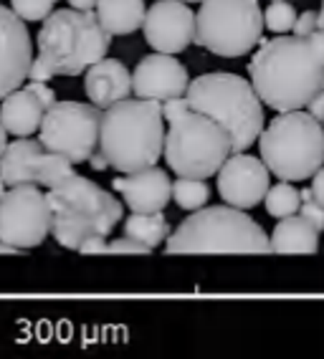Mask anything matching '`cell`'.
<instances>
[{"instance_id":"cell-1","label":"cell","mask_w":324,"mask_h":359,"mask_svg":"<svg viewBox=\"0 0 324 359\" xmlns=\"http://www.w3.org/2000/svg\"><path fill=\"white\" fill-rule=\"evenodd\" d=\"M253 89L269 109H304L324 86V61L302 36L264 41L248 64Z\"/></svg>"},{"instance_id":"cell-2","label":"cell","mask_w":324,"mask_h":359,"mask_svg":"<svg viewBox=\"0 0 324 359\" xmlns=\"http://www.w3.org/2000/svg\"><path fill=\"white\" fill-rule=\"evenodd\" d=\"M162 102L155 99H122L102 111L99 149L109 160L112 170L132 175L157 165L165 152Z\"/></svg>"},{"instance_id":"cell-3","label":"cell","mask_w":324,"mask_h":359,"mask_svg":"<svg viewBox=\"0 0 324 359\" xmlns=\"http://www.w3.org/2000/svg\"><path fill=\"white\" fill-rule=\"evenodd\" d=\"M46 198L53 215L51 236L61 248L79 250L89 236H109L122 220V203L81 175L48 187Z\"/></svg>"},{"instance_id":"cell-4","label":"cell","mask_w":324,"mask_h":359,"mask_svg":"<svg viewBox=\"0 0 324 359\" xmlns=\"http://www.w3.org/2000/svg\"><path fill=\"white\" fill-rule=\"evenodd\" d=\"M165 253H271V238L234 205L193 210L165 241Z\"/></svg>"},{"instance_id":"cell-5","label":"cell","mask_w":324,"mask_h":359,"mask_svg":"<svg viewBox=\"0 0 324 359\" xmlns=\"http://www.w3.org/2000/svg\"><path fill=\"white\" fill-rule=\"evenodd\" d=\"M190 109L203 111L228 129L234 152H243L264 132V102L238 74H203L188 86Z\"/></svg>"},{"instance_id":"cell-6","label":"cell","mask_w":324,"mask_h":359,"mask_svg":"<svg viewBox=\"0 0 324 359\" xmlns=\"http://www.w3.org/2000/svg\"><path fill=\"white\" fill-rule=\"evenodd\" d=\"M112 39L94 11L59 8L39 31V56L48 61L56 76H79L107 58Z\"/></svg>"},{"instance_id":"cell-7","label":"cell","mask_w":324,"mask_h":359,"mask_svg":"<svg viewBox=\"0 0 324 359\" xmlns=\"http://www.w3.org/2000/svg\"><path fill=\"white\" fill-rule=\"evenodd\" d=\"M261 160L279 180L302 182L324 165V122L309 111H279L259 137Z\"/></svg>"},{"instance_id":"cell-8","label":"cell","mask_w":324,"mask_h":359,"mask_svg":"<svg viewBox=\"0 0 324 359\" xmlns=\"http://www.w3.org/2000/svg\"><path fill=\"white\" fill-rule=\"evenodd\" d=\"M231 154L234 140L228 129L203 111L190 109L170 122L165 135V160L177 177H213Z\"/></svg>"},{"instance_id":"cell-9","label":"cell","mask_w":324,"mask_h":359,"mask_svg":"<svg viewBox=\"0 0 324 359\" xmlns=\"http://www.w3.org/2000/svg\"><path fill=\"white\" fill-rule=\"evenodd\" d=\"M264 26L259 0H203L195 43L215 56L238 58L261 43Z\"/></svg>"},{"instance_id":"cell-10","label":"cell","mask_w":324,"mask_h":359,"mask_svg":"<svg viewBox=\"0 0 324 359\" xmlns=\"http://www.w3.org/2000/svg\"><path fill=\"white\" fill-rule=\"evenodd\" d=\"M99 129H102V109L97 104L56 102L46 109L41 124V144L51 152L81 165L89 162L99 149Z\"/></svg>"},{"instance_id":"cell-11","label":"cell","mask_w":324,"mask_h":359,"mask_svg":"<svg viewBox=\"0 0 324 359\" xmlns=\"http://www.w3.org/2000/svg\"><path fill=\"white\" fill-rule=\"evenodd\" d=\"M51 205L39 185H13L0 195V241L18 250L36 248L51 236Z\"/></svg>"},{"instance_id":"cell-12","label":"cell","mask_w":324,"mask_h":359,"mask_svg":"<svg viewBox=\"0 0 324 359\" xmlns=\"http://www.w3.org/2000/svg\"><path fill=\"white\" fill-rule=\"evenodd\" d=\"M74 172V162L59 152H51L41 144V140L18 137L0 154V177L8 187L13 185H39L53 187L69 180Z\"/></svg>"},{"instance_id":"cell-13","label":"cell","mask_w":324,"mask_h":359,"mask_svg":"<svg viewBox=\"0 0 324 359\" xmlns=\"http://www.w3.org/2000/svg\"><path fill=\"white\" fill-rule=\"evenodd\" d=\"M271 187V170L264 160L246 152H234L218 170V195L223 203L241 210H251L264 203Z\"/></svg>"},{"instance_id":"cell-14","label":"cell","mask_w":324,"mask_h":359,"mask_svg":"<svg viewBox=\"0 0 324 359\" xmlns=\"http://www.w3.org/2000/svg\"><path fill=\"white\" fill-rule=\"evenodd\" d=\"M198 15L185 6V0H157L144 15V39L149 48L160 53H180L195 43Z\"/></svg>"},{"instance_id":"cell-15","label":"cell","mask_w":324,"mask_h":359,"mask_svg":"<svg viewBox=\"0 0 324 359\" xmlns=\"http://www.w3.org/2000/svg\"><path fill=\"white\" fill-rule=\"evenodd\" d=\"M33 64V46L26 20L13 8L0 6V102L23 86Z\"/></svg>"},{"instance_id":"cell-16","label":"cell","mask_w":324,"mask_h":359,"mask_svg":"<svg viewBox=\"0 0 324 359\" xmlns=\"http://www.w3.org/2000/svg\"><path fill=\"white\" fill-rule=\"evenodd\" d=\"M190 86L188 69L175 58V53H149L135 66L132 89L140 99L165 102L173 97H185Z\"/></svg>"},{"instance_id":"cell-17","label":"cell","mask_w":324,"mask_h":359,"mask_svg":"<svg viewBox=\"0 0 324 359\" xmlns=\"http://www.w3.org/2000/svg\"><path fill=\"white\" fill-rule=\"evenodd\" d=\"M112 187L122 193L132 212H160L173 198V182L160 167H144L132 175H119L112 180Z\"/></svg>"},{"instance_id":"cell-18","label":"cell","mask_w":324,"mask_h":359,"mask_svg":"<svg viewBox=\"0 0 324 359\" xmlns=\"http://www.w3.org/2000/svg\"><path fill=\"white\" fill-rule=\"evenodd\" d=\"M84 91L91 99V104H97L99 109H107L112 104L130 99V94H135L132 74L117 58H102V61L86 69Z\"/></svg>"},{"instance_id":"cell-19","label":"cell","mask_w":324,"mask_h":359,"mask_svg":"<svg viewBox=\"0 0 324 359\" xmlns=\"http://www.w3.org/2000/svg\"><path fill=\"white\" fill-rule=\"evenodd\" d=\"M46 116V104L39 99V94L23 83L13 94H8L0 102V122L13 137H31L33 132H41Z\"/></svg>"},{"instance_id":"cell-20","label":"cell","mask_w":324,"mask_h":359,"mask_svg":"<svg viewBox=\"0 0 324 359\" xmlns=\"http://www.w3.org/2000/svg\"><path fill=\"white\" fill-rule=\"evenodd\" d=\"M274 253H317L319 250V228L297 212L281 218L271 233Z\"/></svg>"},{"instance_id":"cell-21","label":"cell","mask_w":324,"mask_h":359,"mask_svg":"<svg viewBox=\"0 0 324 359\" xmlns=\"http://www.w3.org/2000/svg\"><path fill=\"white\" fill-rule=\"evenodd\" d=\"M99 23L112 36H132L144 26V0H99L94 8Z\"/></svg>"},{"instance_id":"cell-22","label":"cell","mask_w":324,"mask_h":359,"mask_svg":"<svg viewBox=\"0 0 324 359\" xmlns=\"http://www.w3.org/2000/svg\"><path fill=\"white\" fill-rule=\"evenodd\" d=\"M170 223L168 218L160 212H132L130 218L124 220V236L135 238L140 243L149 245L155 250L160 248L165 241L170 238Z\"/></svg>"},{"instance_id":"cell-23","label":"cell","mask_w":324,"mask_h":359,"mask_svg":"<svg viewBox=\"0 0 324 359\" xmlns=\"http://www.w3.org/2000/svg\"><path fill=\"white\" fill-rule=\"evenodd\" d=\"M264 203H266V212L271 218H279V220L289 218V215H297L302 210V190L289 185V180H281L279 185L269 187Z\"/></svg>"},{"instance_id":"cell-24","label":"cell","mask_w":324,"mask_h":359,"mask_svg":"<svg viewBox=\"0 0 324 359\" xmlns=\"http://www.w3.org/2000/svg\"><path fill=\"white\" fill-rule=\"evenodd\" d=\"M173 200L182 210H201L210 200V187L205 185V180L198 177H177L173 182Z\"/></svg>"},{"instance_id":"cell-25","label":"cell","mask_w":324,"mask_h":359,"mask_svg":"<svg viewBox=\"0 0 324 359\" xmlns=\"http://www.w3.org/2000/svg\"><path fill=\"white\" fill-rule=\"evenodd\" d=\"M297 18L299 15H297V11H294V6L289 3V0H271V6L266 8V13H264L266 28H269L271 33H276V36L294 31Z\"/></svg>"},{"instance_id":"cell-26","label":"cell","mask_w":324,"mask_h":359,"mask_svg":"<svg viewBox=\"0 0 324 359\" xmlns=\"http://www.w3.org/2000/svg\"><path fill=\"white\" fill-rule=\"evenodd\" d=\"M59 0H11V8L26 23H33V20H46L53 13V6Z\"/></svg>"},{"instance_id":"cell-27","label":"cell","mask_w":324,"mask_h":359,"mask_svg":"<svg viewBox=\"0 0 324 359\" xmlns=\"http://www.w3.org/2000/svg\"><path fill=\"white\" fill-rule=\"evenodd\" d=\"M302 215H304L309 223H314V228L324 231V205L314 198V190H302Z\"/></svg>"},{"instance_id":"cell-28","label":"cell","mask_w":324,"mask_h":359,"mask_svg":"<svg viewBox=\"0 0 324 359\" xmlns=\"http://www.w3.org/2000/svg\"><path fill=\"white\" fill-rule=\"evenodd\" d=\"M107 253H152V248L140 243V241H135V238L124 236V238H117V241H109Z\"/></svg>"},{"instance_id":"cell-29","label":"cell","mask_w":324,"mask_h":359,"mask_svg":"<svg viewBox=\"0 0 324 359\" xmlns=\"http://www.w3.org/2000/svg\"><path fill=\"white\" fill-rule=\"evenodd\" d=\"M185 111H190L188 97H173L162 102V114H165V122H175L177 116H182Z\"/></svg>"},{"instance_id":"cell-30","label":"cell","mask_w":324,"mask_h":359,"mask_svg":"<svg viewBox=\"0 0 324 359\" xmlns=\"http://www.w3.org/2000/svg\"><path fill=\"white\" fill-rule=\"evenodd\" d=\"M319 28V13L314 11H306L297 18V26H294V36H302V39H309L311 33Z\"/></svg>"},{"instance_id":"cell-31","label":"cell","mask_w":324,"mask_h":359,"mask_svg":"<svg viewBox=\"0 0 324 359\" xmlns=\"http://www.w3.org/2000/svg\"><path fill=\"white\" fill-rule=\"evenodd\" d=\"M56 76V71L51 69V66H48V61H46V58H36V61H33L31 64V71H28V81H51V79Z\"/></svg>"},{"instance_id":"cell-32","label":"cell","mask_w":324,"mask_h":359,"mask_svg":"<svg viewBox=\"0 0 324 359\" xmlns=\"http://www.w3.org/2000/svg\"><path fill=\"white\" fill-rule=\"evenodd\" d=\"M107 236H89L79 245V253H107Z\"/></svg>"},{"instance_id":"cell-33","label":"cell","mask_w":324,"mask_h":359,"mask_svg":"<svg viewBox=\"0 0 324 359\" xmlns=\"http://www.w3.org/2000/svg\"><path fill=\"white\" fill-rule=\"evenodd\" d=\"M306 109H309L311 116H317L319 122H324V86L314 94V99L306 104Z\"/></svg>"},{"instance_id":"cell-34","label":"cell","mask_w":324,"mask_h":359,"mask_svg":"<svg viewBox=\"0 0 324 359\" xmlns=\"http://www.w3.org/2000/svg\"><path fill=\"white\" fill-rule=\"evenodd\" d=\"M311 190H314V198L324 205V167H319L314 172V180H311Z\"/></svg>"},{"instance_id":"cell-35","label":"cell","mask_w":324,"mask_h":359,"mask_svg":"<svg viewBox=\"0 0 324 359\" xmlns=\"http://www.w3.org/2000/svg\"><path fill=\"white\" fill-rule=\"evenodd\" d=\"M309 43H311V48L317 51V56L324 61V28H317V31L311 33V36H309Z\"/></svg>"},{"instance_id":"cell-36","label":"cell","mask_w":324,"mask_h":359,"mask_svg":"<svg viewBox=\"0 0 324 359\" xmlns=\"http://www.w3.org/2000/svg\"><path fill=\"white\" fill-rule=\"evenodd\" d=\"M89 165L94 167V170H97V172H104V170H109V160H107V157H104L102 154V149H97V152L91 154V160H89Z\"/></svg>"},{"instance_id":"cell-37","label":"cell","mask_w":324,"mask_h":359,"mask_svg":"<svg viewBox=\"0 0 324 359\" xmlns=\"http://www.w3.org/2000/svg\"><path fill=\"white\" fill-rule=\"evenodd\" d=\"M99 0H69V6L79 8V11H94L97 8Z\"/></svg>"},{"instance_id":"cell-38","label":"cell","mask_w":324,"mask_h":359,"mask_svg":"<svg viewBox=\"0 0 324 359\" xmlns=\"http://www.w3.org/2000/svg\"><path fill=\"white\" fill-rule=\"evenodd\" d=\"M6 135H8V129L3 127V122H0V154L6 152V147H8V142H6Z\"/></svg>"},{"instance_id":"cell-39","label":"cell","mask_w":324,"mask_h":359,"mask_svg":"<svg viewBox=\"0 0 324 359\" xmlns=\"http://www.w3.org/2000/svg\"><path fill=\"white\" fill-rule=\"evenodd\" d=\"M0 253H26V250H18V248H13V245H8L0 241Z\"/></svg>"},{"instance_id":"cell-40","label":"cell","mask_w":324,"mask_h":359,"mask_svg":"<svg viewBox=\"0 0 324 359\" xmlns=\"http://www.w3.org/2000/svg\"><path fill=\"white\" fill-rule=\"evenodd\" d=\"M319 28H324V0H322V11H319Z\"/></svg>"},{"instance_id":"cell-41","label":"cell","mask_w":324,"mask_h":359,"mask_svg":"<svg viewBox=\"0 0 324 359\" xmlns=\"http://www.w3.org/2000/svg\"><path fill=\"white\" fill-rule=\"evenodd\" d=\"M6 180H3V177H0V195H3V193H6Z\"/></svg>"},{"instance_id":"cell-42","label":"cell","mask_w":324,"mask_h":359,"mask_svg":"<svg viewBox=\"0 0 324 359\" xmlns=\"http://www.w3.org/2000/svg\"><path fill=\"white\" fill-rule=\"evenodd\" d=\"M185 3H203V0H185Z\"/></svg>"}]
</instances>
